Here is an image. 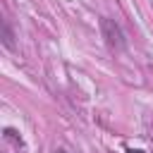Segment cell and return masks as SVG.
Listing matches in <instances>:
<instances>
[{
	"label": "cell",
	"mask_w": 153,
	"mask_h": 153,
	"mask_svg": "<svg viewBox=\"0 0 153 153\" xmlns=\"http://www.w3.org/2000/svg\"><path fill=\"white\" fill-rule=\"evenodd\" d=\"M100 31H103V38L110 48H122L124 45V33H122V29L115 19H100Z\"/></svg>",
	"instance_id": "cell-1"
},
{
	"label": "cell",
	"mask_w": 153,
	"mask_h": 153,
	"mask_svg": "<svg viewBox=\"0 0 153 153\" xmlns=\"http://www.w3.org/2000/svg\"><path fill=\"white\" fill-rule=\"evenodd\" d=\"M14 36H12V31H10V26L7 24H2V43L7 45V48H14V41H12Z\"/></svg>",
	"instance_id": "cell-2"
},
{
	"label": "cell",
	"mask_w": 153,
	"mask_h": 153,
	"mask_svg": "<svg viewBox=\"0 0 153 153\" xmlns=\"http://www.w3.org/2000/svg\"><path fill=\"white\" fill-rule=\"evenodd\" d=\"M127 153H143L141 148H127Z\"/></svg>",
	"instance_id": "cell-3"
},
{
	"label": "cell",
	"mask_w": 153,
	"mask_h": 153,
	"mask_svg": "<svg viewBox=\"0 0 153 153\" xmlns=\"http://www.w3.org/2000/svg\"><path fill=\"white\" fill-rule=\"evenodd\" d=\"M53 153H69V151H65V148H55Z\"/></svg>",
	"instance_id": "cell-4"
}]
</instances>
